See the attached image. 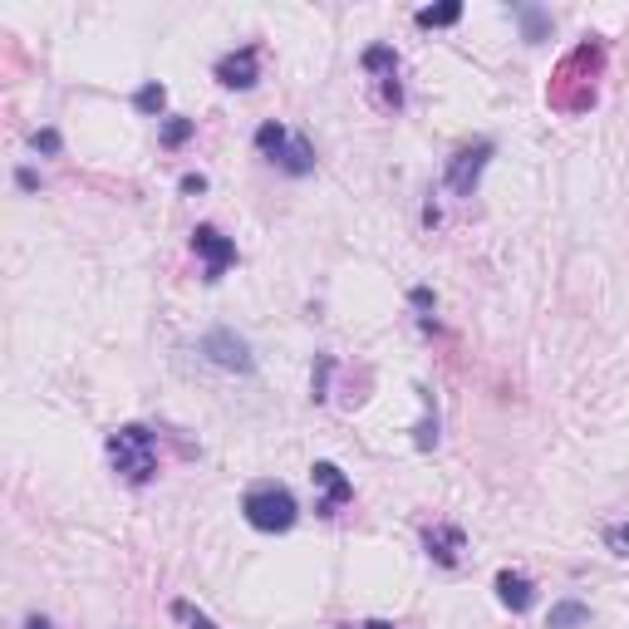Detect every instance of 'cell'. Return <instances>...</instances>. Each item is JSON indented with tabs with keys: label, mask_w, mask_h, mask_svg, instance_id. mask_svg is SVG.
Wrapping results in <instances>:
<instances>
[{
	"label": "cell",
	"mask_w": 629,
	"mask_h": 629,
	"mask_svg": "<svg viewBox=\"0 0 629 629\" xmlns=\"http://www.w3.org/2000/svg\"><path fill=\"white\" fill-rule=\"evenodd\" d=\"M340 629H394L389 620H364V625H340Z\"/></svg>",
	"instance_id": "d4e9b609"
},
{
	"label": "cell",
	"mask_w": 629,
	"mask_h": 629,
	"mask_svg": "<svg viewBox=\"0 0 629 629\" xmlns=\"http://www.w3.org/2000/svg\"><path fill=\"white\" fill-rule=\"evenodd\" d=\"M590 625V605L580 600H556L551 615H546V629H585Z\"/></svg>",
	"instance_id": "5bb4252c"
},
{
	"label": "cell",
	"mask_w": 629,
	"mask_h": 629,
	"mask_svg": "<svg viewBox=\"0 0 629 629\" xmlns=\"http://www.w3.org/2000/svg\"><path fill=\"white\" fill-rule=\"evenodd\" d=\"M516 25H521V35L531 40V45H541L546 35H551V15L541 10V5H512Z\"/></svg>",
	"instance_id": "4fadbf2b"
},
{
	"label": "cell",
	"mask_w": 629,
	"mask_h": 629,
	"mask_svg": "<svg viewBox=\"0 0 629 629\" xmlns=\"http://www.w3.org/2000/svg\"><path fill=\"white\" fill-rule=\"evenodd\" d=\"M212 74H217L222 89H256V79H261V45H241V50L222 55Z\"/></svg>",
	"instance_id": "ba28073f"
},
{
	"label": "cell",
	"mask_w": 629,
	"mask_h": 629,
	"mask_svg": "<svg viewBox=\"0 0 629 629\" xmlns=\"http://www.w3.org/2000/svg\"><path fill=\"white\" fill-rule=\"evenodd\" d=\"M408 305L418 310V325L428 330V325H433V320H428V310H433V290H428V286H413V290H408Z\"/></svg>",
	"instance_id": "ffe728a7"
},
{
	"label": "cell",
	"mask_w": 629,
	"mask_h": 629,
	"mask_svg": "<svg viewBox=\"0 0 629 629\" xmlns=\"http://www.w3.org/2000/svg\"><path fill=\"white\" fill-rule=\"evenodd\" d=\"M15 187H20V192H35V187H40L35 168H20V172H15Z\"/></svg>",
	"instance_id": "cb8c5ba5"
},
{
	"label": "cell",
	"mask_w": 629,
	"mask_h": 629,
	"mask_svg": "<svg viewBox=\"0 0 629 629\" xmlns=\"http://www.w3.org/2000/svg\"><path fill=\"white\" fill-rule=\"evenodd\" d=\"M104 448H109V462H114V472L128 487H148V482L158 477V433H153L148 423H123V428H114V433L104 438Z\"/></svg>",
	"instance_id": "6da1fadb"
},
{
	"label": "cell",
	"mask_w": 629,
	"mask_h": 629,
	"mask_svg": "<svg viewBox=\"0 0 629 629\" xmlns=\"http://www.w3.org/2000/svg\"><path fill=\"white\" fill-rule=\"evenodd\" d=\"M192 246H197V256H202V281L217 286V281L227 276V266L236 261V241L222 236L212 222H202V227L192 231Z\"/></svg>",
	"instance_id": "8992f818"
},
{
	"label": "cell",
	"mask_w": 629,
	"mask_h": 629,
	"mask_svg": "<svg viewBox=\"0 0 629 629\" xmlns=\"http://www.w3.org/2000/svg\"><path fill=\"white\" fill-rule=\"evenodd\" d=\"M310 482L320 487V497H315V516H340L344 502H354V482L344 477L335 462H315V467H310Z\"/></svg>",
	"instance_id": "52a82bcc"
},
{
	"label": "cell",
	"mask_w": 629,
	"mask_h": 629,
	"mask_svg": "<svg viewBox=\"0 0 629 629\" xmlns=\"http://www.w3.org/2000/svg\"><path fill=\"white\" fill-rule=\"evenodd\" d=\"M217 369H227V374H251L256 369V354H251V344L241 340L236 330H207L202 344H197Z\"/></svg>",
	"instance_id": "5b68a950"
},
{
	"label": "cell",
	"mask_w": 629,
	"mask_h": 629,
	"mask_svg": "<svg viewBox=\"0 0 629 629\" xmlns=\"http://www.w3.org/2000/svg\"><path fill=\"white\" fill-rule=\"evenodd\" d=\"M25 629H50V620H45V615H30V620H25Z\"/></svg>",
	"instance_id": "484cf974"
},
{
	"label": "cell",
	"mask_w": 629,
	"mask_h": 629,
	"mask_svg": "<svg viewBox=\"0 0 629 629\" xmlns=\"http://www.w3.org/2000/svg\"><path fill=\"white\" fill-rule=\"evenodd\" d=\"M177 187H182L187 197H197V192H207V177H202V172H187V177H182Z\"/></svg>",
	"instance_id": "603a6c76"
},
{
	"label": "cell",
	"mask_w": 629,
	"mask_h": 629,
	"mask_svg": "<svg viewBox=\"0 0 629 629\" xmlns=\"http://www.w3.org/2000/svg\"><path fill=\"white\" fill-rule=\"evenodd\" d=\"M364 74H374L379 84H389V79H399V55H394V45H369L364 50Z\"/></svg>",
	"instance_id": "7c38bea8"
},
{
	"label": "cell",
	"mask_w": 629,
	"mask_h": 629,
	"mask_svg": "<svg viewBox=\"0 0 629 629\" xmlns=\"http://www.w3.org/2000/svg\"><path fill=\"white\" fill-rule=\"evenodd\" d=\"M497 600H502L512 615H526V610L536 605V585H531L521 571H502L497 575Z\"/></svg>",
	"instance_id": "30bf717a"
},
{
	"label": "cell",
	"mask_w": 629,
	"mask_h": 629,
	"mask_svg": "<svg viewBox=\"0 0 629 629\" xmlns=\"http://www.w3.org/2000/svg\"><path fill=\"white\" fill-rule=\"evenodd\" d=\"M458 20H462L458 0H448V5H423V10L413 15V25H418V30H448V25H458Z\"/></svg>",
	"instance_id": "9a60e30c"
},
{
	"label": "cell",
	"mask_w": 629,
	"mask_h": 629,
	"mask_svg": "<svg viewBox=\"0 0 629 629\" xmlns=\"http://www.w3.org/2000/svg\"><path fill=\"white\" fill-rule=\"evenodd\" d=\"M241 516L261 536H286L290 526L300 521V502H295V492H290L286 482H256L241 497Z\"/></svg>",
	"instance_id": "7a4b0ae2"
},
{
	"label": "cell",
	"mask_w": 629,
	"mask_h": 629,
	"mask_svg": "<svg viewBox=\"0 0 629 629\" xmlns=\"http://www.w3.org/2000/svg\"><path fill=\"white\" fill-rule=\"evenodd\" d=\"M133 109H138L143 118H158L163 109H168V89H163L158 79H148V84H143V89L133 94ZM158 123H163V118H158Z\"/></svg>",
	"instance_id": "2e32d148"
},
{
	"label": "cell",
	"mask_w": 629,
	"mask_h": 629,
	"mask_svg": "<svg viewBox=\"0 0 629 629\" xmlns=\"http://www.w3.org/2000/svg\"><path fill=\"white\" fill-rule=\"evenodd\" d=\"M172 620H177V625H187V629H222L212 615H202L192 600H172Z\"/></svg>",
	"instance_id": "ac0fdd59"
},
{
	"label": "cell",
	"mask_w": 629,
	"mask_h": 629,
	"mask_svg": "<svg viewBox=\"0 0 629 629\" xmlns=\"http://www.w3.org/2000/svg\"><path fill=\"white\" fill-rule=\"evenodd\" d=\"M30 148H35V153H59L64 143H59L55 128H35V133H30Z\"/></svg>",
	"instance_id": "7402d4cb"
},
{
	"label": "cell",
	"mask_w": 629,
	"mask_h": 629,
	"mask_svg": "<svg viewBox=\"0 0 629 629\" xmlns=\"http://www.w3.org/2000/svg\"><path fill=\"white\" fill-rule=\"evenodd\" d=\"M330 374H335V359H330V354H320V359H315V379H310V394H315V403L330 399Z\"/></svg>",
	"instance_id": "d6986e66"
},
{
	"label": "cell",
	"mask_w": 629,
	"mask_h": 629,
	"mask_svg": "<svg viewBox=\"0 0 629 629\" xmlns=\"http://www.w3.org/2000/svg\"><path fill=\"white\" fill-rule=\"evenodd\" d=\"M418 399H423V418H418V428H413V448L418 453H433V443H438V403L433 394L418 384Z\"/></svg>",
	"instance_id": "8fae6325"
},
{
	"label": "cell",
	"mask_w": 629,
	"mask_h": 629,
	"mask_svg": "<svg viewBox=\"0 0 629 629\" xmlns=\"http://www.w3.org/2000/svg\"><path fill=\"white\" fill-rule=\"evenodd\" d=\"M423 551H428V561H438L443 571H453V566H462L467 536H462V526H453V521H438V526L423 531Z\"/></svg>",
	"instance_id": "9c48e42d"
},
{
	"label": "cell",
	"mask_w": 629,
	"mask_h": 629,
	"mask_svg": "<svg viewBox=\"0 0 629 629\" xmlns=\"http://www.w3.org/2000/svg\"><path fill=\"white\" fill-rule=\"evenodd\" d=\"M192 133H197L192 118H163V123H158V143H163V148H182Z\"/></svg>",
	"instance_id": "e0dca14e"
},
{
	"label": "cell",
	"mask_w": 629,
	"mask_h": 629,
	"mask_svg": "<svg viewBox=\"0 0 629 629\" xmlns=\"http://www.w3.org/2000/svg\"><path fill=\"white\" fill-rule=\"evenodd\" d=\"M256 153H261L266 163H276L286 177H310V172H315L310 138H305V133H290L286 123H276V118L256 128Z\"/></svg>",
	"instance_id": "3957f363"
},
{
	"label": "cell",
	"mask_w": 629,
	"mask_h": 629,
	"mask_svg": "<svg viewBox=\"0 0 629 629\" xmlns=\"http://www.w3.org/2000/svg\"><path fill=\"white\" fill-rule=\"evenodd\" d=\"M492 153H497V143H492V138H477V143L458 148V153L448 158L443 187H448L453 197H472V192H477V182H482V172H487V163H492Z\"/></svg>",
	"instance_id": "277c9868"
},
{
	"label": "cell",
	"mask_w": 629,
	"mask_h": 629,
	"mask_svg": "<svg viewBox=\"0 0 629 629\" xmlns=\"http://www.w3.org/2000/svg\"><path fill=\"white\" fill-rule=\"evenodd\" d=\"M605 546H610L615 556H629V521H615V526H605Z\"/></svg>",
	"instance_id": "44dd1931"
}]
</instances>
